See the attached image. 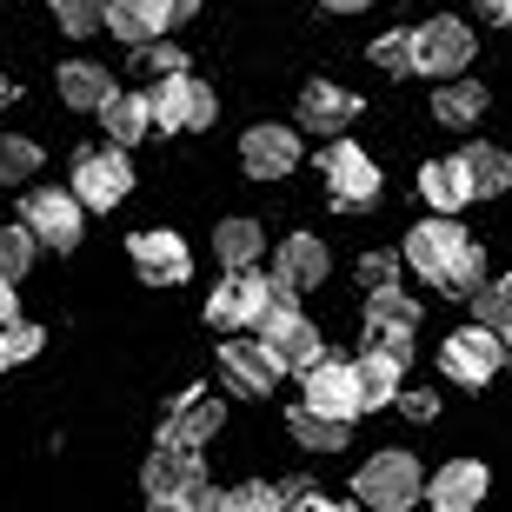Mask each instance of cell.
I'll return each mask as SVG.
<instances>
[{"label":"cell","instance_id":"6da1fadb","mask_svg":"<svg viewBox=\"0 0 512 512\" xmlns=\"http://www.w3.org/2000/svg\"><path fill=\"white\" fill-rule=\"evenodd\" d=\"M406 266H413L426 286H439L446 300H473L479 286H486L479 240L466 227H453L446 213H433V220H419V227L406 233Z\"/></svg>","mask_w":512,"mask_h":512},{"label":"cell","instance_id":"7a4b0ae2","mask_svg":"<svg viewBox=\"0 0 512 512\" xmlns=\"http://www.w3.org/2000/svg\"><path fill=\"white\" fill-rule=\"evenodd\" d=\"M273 306H293V286H286L280 273L266 280V273H253V266H247V273H227V280L213 286L207 320L213 326H260Z\"/></svg>","mask_w":512,"mask_h":512},{"label":"cell","instance_id":"3957f363","mask_svg":"<svg viewBox=\"0 0 512 512\" xmlns=\"http://www.w3.org/2000/svg\"><path fill=\"white\" fill-rule=\"evenodd\" d=\"M419 493H426V473H419L413 453H373L353 473V499L373 512H413Z\"/></svg>","mask_w":512,"mask_h":512},{"label":"cell","instance_id":"277c9868","mask_svg":"<svg viewBox=\"0 0 512 512\" xmlns=\"http://www.w3.org/2000/svg\"><path fill=\"white\" fill-rule=\"evenodd\" d=\"M413 326H419V300H406L399 286L366 293V353H386L393 366H413Z\"/></svg>","mask_w":512,"mask_h":512},{"label":"cell","instance_id":"5b68a950","mask_svg":"<svg viewBox=\"0 0 512 512\" xmlns=\"http://www.w3.org/2000/svg\"><path fill=\"white\" fill-rule=\"evenodd\" d=\"M80 220H87V207H80V193L67 187H34V193H20V227L34 233L40 247H54V253H67V247H80Z\"/></svg>","mask_w":512,"mask_h":512},{"label":"cell","instance_id":"8992f818","mask_svg":"<svg viewBox=\"0 0 512 512\" xmlns=\"http://www.w3.org/2000/svg\"><path fill=\"white\" fill-rule=\"evenodd\" d=\"M74 193H80V207L114 213L120 200L133 193V160H127V147H87V153H74Z\"/></svg>","mask_w":512,"mask_h":512},{"label":"cell","instance_id":"52a82bcc","mask_svg":"<svg viewBox=\"0 0 512 512\" xmlns=\"http://www.w3.org/2000/svg\"><path fill=\"white\" fill-rule=\"evenodd\" d=\"M147 100H153V127L160 133H200L220 114L213 87H200L193 74H173V80H160V87H147Z\"/></svg>","mask_w":512,"mask_h":512},{"label":"cell","instance_id":"ba28073f","mask_svg":"<svg viewBox=\"0 0 512 512\" xmlns=\"http://www.w3.org/2000/svg\"><path fill=\"white\" fill-rule=\"evenodd\" d=\"M260 340H266V353H273L286 373H300V380L320 366V353H326V346H320V326L306 320L300 306H273V313L260 320Z\"/></svg>","mask_w":512,"mask_h":512},{"label":"cell","instance_id":"9c48e42d","mask_svg":"<svg viewBox=\"0 0 512 512\" xmlns=\"http://www.w3.org/2000/svg\"><path fill=\"white\" fill-rule=\"evenodd\" d=\"M320 173H326V187H333V200H340L346 213L380 200V167H373V153L353 147V140H333V147L320 153Z\"/></svg>","mask_w":512,"mask_h":512},{"label":"cell","instance_id":"30bf717a","mask_svg":"<svg viewBox=\"0 0 512 512\" xmlns=\"http://www.w3.org/2000/svg\"><path fill=\"white\" fill-rule=\"evenodd\" d=\"M419 34V74H433V80H459L466 74V60H473V27L459 14H433L426 27H413Z\"/></svg>","mask_w":512,"mask_h":512},{"label":"cell","instance_id":"8fae6325","mask_svg":"<svg viewBox=\"0 0 512 512\" xmlns=\"http://www.w3.org/2000/svg\"><path fill=\"white\" fill-rule=\"evenodd\" d=\"M439 366H446V380H459V386H486L499 366H506V340L473 320V326H459L453 340L439 346Z\"/></svg>","mask_w":512,"mask_h":512},{"label":"cell","instance_id":"7c38bea8","mask_svg":"<svg viewBox=\"0 0 512 512\" xmlns=\"http://www.w3.org/2000/svg\"><path fill=\"white\" fill-rule=\"evenodd\" d=\"M280 373L286 366L266 353V340H227L220 346V380H227L240 399H266L273 386H280Z\"/></svg>","mask_w":512,"mask_h":512},{"label":"cell","instance_id":"4fadbf2b","mask_svg":"<svg viewBox=\"0 0 512 512\" xmlns=\"http://www.w3.org/2000/svg\"><path fill=\"white\" fill-rule=\"evenodd\" d=\"M127 253H133V273L147 286H187L193 280V253L180 233H133Z\"/></svg>","mask_w":512,"mask_h":512},{"label":"cell","instance_id":"5bb4252c","mask_svg":"<svg viewBox=\"0 0 512 512\" xmlns=\"http://www.w3.org/2000/svg\"><path fill=\"white\" fill-rule=\"evenodd\" d=\"M306 406H313V413H326V419H346V426H353V419L366 413L360 373H353L346 360H320L313 373H306Z\"/></svg>","mask_w":512,"mask_h":512},{"label":"cell","instance_id":"9a60e30c","mask_svg":"<svg viewBox=\"0 0 512 512\" xmlns=\"http://www.w3.org/2000/svg\"><path fill=\"white\" fill-rule=\"evenodd\" d=\"M167 27H180V0H107V34H120L133 54L153 47Z\"/></svg>","mask_w":512,"mask_h":512},{"label":"cell","instance_id":"2e32d148","mask_svg":"<svg viewBox=\"0 0 512 512\" xmlns=\"http://www.w3.org/2000/svg\"><path fill=\"white\" fill-rule=\"evenodd\" d=\"M493 493V473L479 459H446L433 479H426V499L433 512H479V499Z\"/></svg>","mask_w":512,"mask_h":512},{"label":"cell","instance_id":"e0dca14e","mask_svg":"<svg viewBox=\"0 0 512 512\" xmlns=\"http://www.w3.org/2000/svg\"><path fill=\"white\" fill-rule=\"evenodd\" d=\"M240 167H247L253 180H286V173L300 167V133L293 127H247Z\"/></svg>","mask_w":512,"mask_h":512},{"label":"cell","instance_id":"ac0fdd59","mask_svg":"<svg viewBox=\"0 0 512 512\" xmlns=\"http://www.w3.org/2000/svg\"><path fill=\"white\" fill-rule=\"evenodd\" d=\"M353 120H360V100L346 94L340 80H313V87H300V127L306 133H326V140H333V133H346Z\"/></svg>","mask_w":512,"mask_h":512},{"label":"cell","instance_id":"d6986e66","mask_svg":"<svg viewBox=\"0 0 512 512\" xmlns=\"http://www.w3.org/2000/svg\"><path fill=\"white\" fill-rule=\"evenodd\" d=\"M200 459L187 453V446H153V459L140 466V486H147V499H187L193 486H200Z\"/></svg>","mask_w":512,"mask_h":512},{"label":"cell","instance_id":"ffe728a7","mask_svg":"<svg viewBox=\"0 0 512 512\" xmlns=\"http://www.w3.org/2000/svg\"><path fill=\"white\" fill-rule=\"evenodd\" d=\"M54 87H60L67 107H80V114H100V107L120 94L114 80H107V67H94V60H67V67L54 74Z\"/></svg>","mask_w":512,"mask_h":512},{"label":"cell","instance_id":"44dd1931","mask_svg":"<svg viewBox=\"0 0 512 512\" xmlns=\"http://www.w3.org/2000/svg\"><path fill=\"white\" fill-rule=\"evenodd\" d=\"M220 419H227V406H213V399L193 393L187 406H180V413H173L167 426H160V446H187V453H200V446H207V439L220 433Z\"/></svg>","mask_w":512,"mask_h":512},{"label":"cell","instance_id":"7402d4cb","mask_svg":"<svg viewBox=\"0 0 512 512\" xmlns=\"http://www.w3.org/2000/svg\"><path fill=\"white\" fill-rule=\"evenodd\" d=\"M453 160L466 167V180H473V200H493V193H506V187H512V160L493 147V140H466Z\"/></svg>","mask_w":512,"mask_h":512},{"label":"cell","instance_id":"603a6c76","mask_svg":"<svg viewBox=\"0 0 512 512\" xmlns=\"http://www.w3.org/2000/svg\"><path fill=\"white\" fill-rule=\"evenodd\" d=\"M419 193H426V207H433V213L453 220V213L473 200V180H466L459 160H426V167H419Z\"/></svg>","mask_w":512,"mask_h":512},{"label":"cell","instance_id":"cb8c5ba5","mask_svg":"<svg viewBox=\"0 0 512 512\" xmlns=\"http://www.w3.org/2000/svg\"><path fill=\"white\" fill-rule=\"evenodd\" d=\"M100 127H107V147H133L153 133V100L147 94H114L100 107Z\"/></svg>","mask_w":512,"mask_h":512},{"label":"cell","instance_id":"d4e9b609","mask_svg":"<svg viewBox=\"0 0 512 512\" xmlns=\"http://www.w3.org/2000/svg\"><path fill=\"white\" fill-rule=\"evenodd\" d=\"M260 253H266L260 220H220V227H213V260L227 266V273H247Z\"/></svg>","mask_w":512,"mask_h":512},{"label":"cell","instance_id":"484cf974","mask_svg":"<svg viewBox=\"0 0 512 512\" xmlns=\"http://www.w3.org/2000/svg\"><path fill=\"white\" fill-rule=\"evenodd\" d=\"M273 273H280L293 293H300V286H320L326 280V247L313 233H293V240H280V266H273Z\"/></svg>","mask_w":512,"mask_h":512},{"label":"cell","instance_id":"4316f807","mask_svg":"<svg viewBox=\"0 0 512 512\" xmlns=\"http://www.w3.org/2000/svg\"><path fill=\"white\" fill-rule=\"evenodd\" d=\"M286 433L300 439L306 453H340L346 439H353V426H346V419H326V413H313V406H293V413H286Z\"/></svg>","mask_w":512,"mask_h":512},{"label":"cell","instance_id":"83f0119b","mask_svg":"<svg viewBox=\"0 0 512 512\" xmlns=\"http://www.w3.org/2000/svg\"><path fill=\"white\" fill-rule=\"evenodd\" d=\"M486 114V87H479V80H446V87H439L433 94V120L439 127H473V120Z\"/></svg>","mask_w":512,"mask_h":512},{"label":"cell","instance_id":"f1b7e54d","mask_svg":"<svg viewBox=\"0 0 512 512\" xmlns=\"http://www.w3.org/2000/svg\"><path fill=\"white\" fill-rule=\"evenodd\" d=\"M40 173V147L27 133H0V187H27Z\"/></svg>","mask_w":512,"mask_h":512},{"label":"cell","instance_id":"f546056e","mask_svg":"<svg viewBox=\"0 0 512 512\" xmlns=\"http://www.w3.org/2000/svg\"><path fill=\"white\" fill-rule=\"evenodd\" d=\"M373 67H380V74H419V34H413V27L380 34V40H373Z\"/></svg>","mask_w":512,"mask_h":512},{"label":"cell","instance_id":"4dcf8cb0","mask_svg":"<svg viewBox=\"0 0 512 512\" xmlns=\"http://www.w3.org/2000/svg\"><path fill=\"white\" fill-rule=\"evenodd\" d=\"M353 373H360L366 406H386V399H399V373H406V366H393L386 353H366V360H353Z\"/></svg>","mask_w":512,"mask_h":512},{"label":"cell","instance_id":"1f68e13d","mask_svg":"<svg viewBox=\"0 0 512 512\" xmlns=\"http://www.w3.org/2000/svg\"><path fill=\"white\" fill-rule=\"evenodd\" d=\"M473 313H479V326H486V333H499V340H506L512 333V273L506 280H486L473 293Z\"/></svg>","mask_w":512,"mask_h":512},{"label":"cell","instance_id":"d6a6232c","mask_svg":"<svg viewBox=\"0 0 512 512\" xmlns=\"http://www.w3.org/2000/svg\"><path fill=\"white\" fill-rule=\"evenodd\" d=\"M54 27L74 34V40L100 34V27H107V0H54Z\"/></svg>","mask_w":512,"mask_h":512},{"label":"cell","instance_id":"836d02e7","mask_svg":"<svg viewBox=\"0 0 512 512\" xmlns=\"http://www.w3.org/2000/svg\"><path fill=\"white\" fill-rule=\"evenodd\" d=\"M34 247H40V240L27 227H0V280H7V286L34 266Z\"/></svg>","mask_w":512,"mask_h":512},{"label":"cell","instance_id":"e575fe53","mask_svg":"<svg viewBox=\"0 0 512 512\" xmlns=\"http://www.w3.org/2000/svg\"><path fill=\"white\" fill-rule=\"evenodd\" d=\"M34 353H40V326H34V320L0 326V366H27Z\"/></svg>","mask_w":512,"mask_h":512},{"label":"cell","instance_id":"d590c367","mask_svg":"<svg viewBox=\"0 0 512 512\" xmlns=\"http://www.w3.org/2000/svg\"><path fill=\"white\" fill-rule=\"evenodd\" d=\"M227 512H286V486H260V479H247V486H233V493H227Z\"/></svg>","mask_w":512,"mask_h":512},{"label":"cell","instance_id":"8d00e7d4","mask_svg":"<svg viewBox=\"0 0 512 512\" xmlns=\"http://www.w3.org/2000/svg\"><path fill=\"white\" fill-rule=\"evenodd\" d=\"M140 67H147V74H160V80H173V74H187V54H180V47H167V40H153V47H140Z\"/></svg>","mask_w":512,"mask_h":512},{"label":"cell","instance_id":"74e56055","mask_svg":"<svg viewBox=\"0 0 512 512\" xmlns=\"http://www.w3.org/2000/svg\"><path fill=\"white\" fill-rule=\"evenodd\" d=\"M286 512H353V506H340V499L313 493V486H286Z\"/></svg>","mask_w":512,"mask_h":512},{"label":"cell","instance_id":"f35d334b","mask_svg":"<svg viewBox=\"0 0 512 512\" xmlns=\"http://www.w3.org/2000/svg\"><path fill=\"white\" fill-rule=\"evenodd\" d=\"M360 280H366V293L393 286V253H366V260H360Z\"/></svg>","mask_w":512,"mask_h":512},{"label":"cell","instance_id":"ab89813d","mask_svg":"<svg viewBox=\"0 0 512 512\" xmlns=\"http://www.w3.org/2000/svg\"><path fill=\"white\" fill-rule=\"evenodd\" d=\"M399 406H406V419H419V426L439 413V399H433V393H399Z\"/></svg>","mask_w":512,"mask_h":512},{"label":"cell","instance_id":"60d3db41","mask_svg":"<svg viewBox=\"0 0 512 512\" xmlns=\"http://www.w3.org/2000/svg\"><path fill=\"white\" fill-rule=\"evenodd\" d=\"M479 14L486 20H512V0H479Z\"/></svg>","mask_w":512,"mask_h":512},{"label":"cell","instance_id":"b9f144b4","mask_svg":"<svg viewBox=\"0 0 512 512\" xmlns=\"http://www.w3.org/2000/svg\"><path fill=\"white\" fill-rule=\"evenodd\" d=\"M326 14H360V7H373V0H320Z\"/></svg>","mask_w":512,"mask_h":512},{"label":"cell","instance_id":"7bdbcfd3","mask_svg":"<svg viewBox=\"0 0 512 512\" xmlns=\"http://www.w3.org/2000/svg\"><path fill=\"white\" fill-rule=\"evenodd\" d=\"M147 512H193L187 499H147Z\"/></svg>","mask_w":512,"mask_h":512},{"label":"cell","instance_id":"ee69618b","mask_svg":"<svg viewBox=\"0 0 512 512\" xmlns=\"http://www.w3.org/2000/svg\"><path fill=\"white\" fill-rule=\"evenodd\" d=\"M7 94H14V87H7V74H0V100H7Z\"/></svg>","mask_w":512,"mask_h":512},{"label":"cell","instance_id":"f6af8a7d","mask_svg":"<svg viewBox=\"0 0 512 512\" xmlns=\"http://www.w3.org/2000/svg\"><path fill=\"white\" fill-rule=\"evenodd\" d=\"M506 366H512V333H506Z\"/></svg>","mask_w":512,"mask_h":512}]
</instances>
